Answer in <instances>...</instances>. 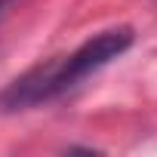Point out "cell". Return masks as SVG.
Returning a JSON list of instances; mask_svg holds the SVG:
<instances>
[{
	"label": "cell",
	"instance_id": "obj_1",
	"mask_svg": "<svg viewBox=\"0 0 157 157\" xmlns=\"http://www.w3.org/2000/svg\"><path fill=\"white\" fill-rule=\"evenodd\" d=\"M129 46H132V28L102 31V34L90 37L86 43H80L74 52L56 56V59H49V62L25 71L19 80H13L3 90V96H0V108H3V111H25V108L52 102L62 93L74 90L80 80H86L90 74H96L105 65H111Z\"/></svg>",
	"mask_w": 157,
	"mask_h": 157
},
{
	"label": "cell",
	"instance_id": "obj_2",
	"mask_svg": "<svg viewBox=\"0 0 157 157\" xmlns=\"http://www.w3.org/2000/svg\"><path fill=\"white\" fill-rule=\"evenodd\" d=\"M19 3V0H0V19H6V13Z\"/></svg>",
	"mask_w": 157,
	"mask_h": 157
}]
</instances>
